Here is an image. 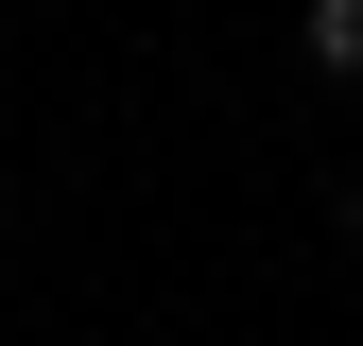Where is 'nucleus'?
<instances>
[{
	"label": "nucleus",
	"mask_w": 363,
	"mask_h": 346,
	"mask_svg": "<svg viewBox=\"0 0 363 346\" xmlns=\"http://www.w3.org/2000/svg\"><path fill=\"white\" fill-rule=\"evenodd\" d=\"M311 69H363V0H311Z\"/></svg>",
	"instance_id": "1"
},
{
	"label": "nucleus",
	"mask_w": 363,
	"mask_h": 346,
	"mask_svg": "<svg viewBox=\"0 0 363 346\" xmlns=\"http://www.w3.org/2000/svg\"><path fill=\"white\" fill-rule=\"evenodd\" d=\"M0 225H18V191H0Z\"/></svg>",
	"instance_id": "2"
},
{
	"label": "nucleus",
	"mask_w": 363,
	"mask_h": 346,
	"mask_svg": "<svg viewBox=\"0 0 363 346\" xmlns=\"http://www.w3.org/2000/svg\"><path fill=\"white\" fill-rule=\"evenodd\" d=\"M346 225H363V208H346Z\"/></svg>",
	"instance_id": "3"
}]
</instances>
